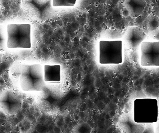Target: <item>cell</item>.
I'll list each match as a JSON object with an SVG mask.
<instances>
[{"label": "cell", "instance_id": "cell-11", "mask_svg": "<svg viewBox=\"0 0 159 133\" xmlns=\"http://www.w3.org/2000/svg\"><path fill=\"white\" fill-rule=\"evenodd\" d=\"M76 0H52V5L54 6H72L76 4Z\"/></svg>", "mask_w": 159, "mask_h": 133}, {"label": "cell", "instance_id": "cell-10", "mask_svg": "<svg viewBox=\"0 0 159 133\" xmlns=\"http://www.w3.org/2000/svg\"><path fill=\"white\" fill-rule=\"evenodd\" d=\"M92 128L86 122L77 124L73 129V133H92Z\"/></svg>", "mask_w": 159, "mask_h": 133}, {"label": "cell", "instance_id": "cell-13", "mask_svg": "<svg viewBox=\"0 0 159 133\" xmlns=\"http://www.w3.org/2000/svg\"><path fill=\"white\" fill-rule=\"evenodd\" d=\"M154 39H157V41H159V29H158L157 31H156V35L154 36Z\"/></svg>", "mask_w": 159, "mask_h": 133}, {"label": "cell", "instance_id": "cell-5", "mask_svg": "<svg viewBox=\"0 0 159 133\" xmlns=\"http://www.w3.org/2000/svg\"><path fill=\"white\" fill-rule=\"evenodd\" d=\"M140 46L141 65L159 66V41H143Z\"/></svg>", "mask_w": 159, "mask_h": 133}, {"label": "cell", "instance_id": "cell-9", "mask_svg": "<svg viewBox=\"0 0 159 133\" xmlns=\"http://www.w3.org/2000/svg\"><path fill=\"white\" fill-rule=\"evenodd\" d=\"M44 67V79L45 82L60 83L61 80V66L59 65H46Z\"/></svg>", "mask_w": 159, "mask_h": 133}, {"label": "cell", "instance_id": "cell-6", "mask_svg": "<svg viewBox=\"0 0 159 133\" xmlns=\"http://www.w3.org/2000/svg\"><path fill=\"white\" fill-rule=\"evenodd\" d=\"M118 127L122 133H143L146 127L135 121L131 112L122 113L119 118Z\"/></svg>", "mask_w": 159, "mask_h": 133}, {"label": "cell", "instance_id": "cell-3", "mask_svg": "<svg viewBox=\"0 0 159 133\" xmlns=\"http://www.w3.org/2000/svg\"><path fill=\"white\" fill-rule=\"evenodd\" d=\"M123 62L122 41H100L99 63L102 64H118Z\"/></svg>", "mask_w": 159, "mask_h": 133}, {"label": "cell", "instance_id": "cell-7", "mask_svg": "<svg viewBox=\"0 0 159 133\" xmlns=\"http://www.w3.org/2000/svg\"><path fill=\"white\" fill-rule=\"evenodd\" d=\"M146 39V35L141 29L132 26L126 31L124 39L127 47L131 50L137 49Z\"/></svg>", "mask_w": 159, "mask_h": 133}, {"label": "cell", "instance_id": "cell-1", "mask_svg": "<svg viewBox=\"0 0 159 133\" xmlns=\"http://www.w3.org/2000/svg\"><path fill=\"white\" fill-rule=\"evenodd\" d=\"M19 81L23 91H42L46 83L44 79V67L39 64H22Z\"/></svg>", "mask_w": 159, "mask_h": 133}, {"label": "cell", "instance_id": "cell-2", "mask_svg": "<svg viewBox=\"0 0 159 133\" xmlns=\"http://www.w3.org/2000/svg\"><path fill=\"white\" fill-rule=\"evenodd\" d=\"M30 24H10L7 26L8 48H31Z\"/></svg>", "mask_w": 159, "mask_h": 133}, {"label": "cell", "instance_id": "cell-4", "mask_svg": "<svg viewBox=\"0 0 159 133\" xmlns=\"http://www.w3.org/2000/svg\"><path fill=\"white\" fill-rule=\"evenodd\" d=\"M23 97L13 89H5L1 93V109L7 115H14L19 113L22 108Z\"/></svg>", "mask_w": 159, "mask_h": 133}, {"label": "cell", "instance_id": "cell-8", "mask_svg": "<svg viewBox=\"0 0 159 133\" xmlns=\"http://www.w3.org/2000/svg\"><path fill=\"white\" fill-rule=\"evenodd\" d=\"M124 5L131 15L137 17L143 13L146 4L144 0H125Z\"/></svg>", "mask_w": 159, "mask_h": 133}, {"label": "cell", "instance_id": "cell-12", "mask_svg": "<svg viewBox=\"0 0 159 133\" xmlns=\"http://www.w3.org/2000/svg\"><path fill=\"white\" fill-rule=\"evenodd\" d=\"M154 133H159V114L157 116V121L154 125Z\"/></svg>", "mask_w": 159, "mask_h": 133}]
</instances>
